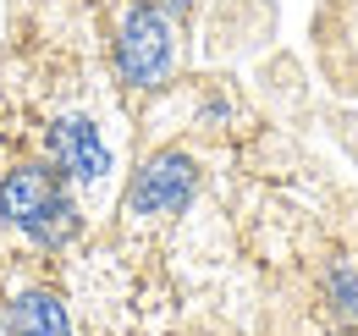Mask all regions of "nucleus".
Here are the masks:
<instances>
[{"label": "nucleus", "mask_w": 358, "mask_h": 336, "mask_svg": "<svg viewBox=\"0 0 358 336\" xmlns=\"http://www.w3.org/2000/svg\"><path fill=\"white\" fill-rule=\"evenodd\" d=\"M50 155L66 182H99L110 171V149L89 116H55L50 122Z\"/></svg>", "instance_id": "obj_4"}, {"label": "nucleus", "mask_w": 358, "mask_h": 336, "mask_svg": "<svg viewBox=\"0 0 358 336\" xmlns=\"http://www.w3.org/2000/svg\"><path fill=\"white\" fill-rule=\"evenodd\" d=\"M6 331L11 336H72V320H66V303L45 287H34V293H22L11 303V314H6Z\"/></svg>", "instance_id": "obj_5"}, {"label": "nucleus", "mask_w": 358, "mask_h": 336, "mask_svg": "<svg viewBox=\"0 0 358 336\" xmlns=\"http://www.w3.org/2000/svg\"><path fill=\"white\" fill-rule=\"evenodd\" d=\"M149 6H160V11H166V17H182V11H187V6H193V0H149Z\"/></svg>", "instance_id": "obj_7"}, {"label": "nucleus", "mask_w": 358, "mask_h": 336, "mask_svg": "<svg viewBox=\"0 0 358 336\" xmlns=\"http://www.w3.org/2000/svg\"><path fill=\"white\" fill-rule=\"evenodd\" d=\"M0 215L39 248H61L78 232V204L55 166H17L0 182Z\"/></svg>", "instance_id": "obj_1"}, {"label": "nucleus", "mask_w": 358, "mask_h": 336, "mask_svg": "<svg viewBox=\"0 0 358 336\" xmlns=\"http://www.w3.org/2000/svg\"><path fill=\"white\" fill-rule=\"evenodd\" d=\"M177 66V28L160 6H133L116 28V72L127 88H160Z\"/></svg>", "instance_id": "obj_2"}, {"label": "nucleus", "mask_w": 358, "mask_h": 336, "mask_svg": "<svg viewBox=\"0 0 358 336\" xmlns=\"http://www.w3.org/2000/svg\"><path fill=\"white\" fill-rule=\"evenodd\" d=\"M325 309L342 331H358V265H331L325 270Z\"/></svg>", "instance_id": "obj_6"}, {"label": "nucleus", "mask_w": 358, "mask_h": 336, "mask_svg": "<svg viewBox=\"0 0 358 336\" xmlns=\"http://www.w3.org/2000/svg\"><path fill=\"white\" fill-rule=\"evenodd\" d=\"M193 188H199L193 155L166 149V155H155V160L133 176V188H127V215H149V220H155V215H177V210H187Z\"/></svg>", "instance_id": "obj_3"}]
</instances>
